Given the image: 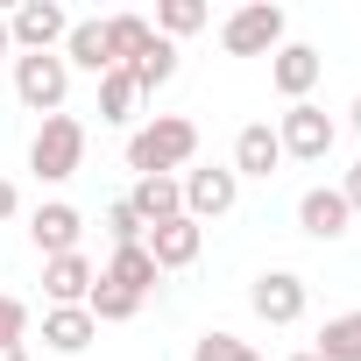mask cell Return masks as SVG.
<instances>
[{
  "label": "cell",
  "mask_w": 361,
  "mask_h": 361,
  "mask_svg": "<svg viewBox=\"0 0 361 361\" xmlns=\"http://www.w3.org/2000/svg\"><path fill=\"white\" fill-rule=\"evenodd\" d=\"M192 156H199V128L185 114H156L149 128L128 135V170L135 177H177Z\"/></svg>",
  "instance_id": "1"
},
{
  "label": "cell",
  "mask_w": 361,
  "mask_h": 361,
  "mask_svg": "<svg viewBox=\"0 0 361 361\" xmlns=\"http://www.w3.org/2000/svg\"><path fill=\"white\" fill-rule=\"evenodd\" d=\"M78 163H85V121L78 114H43V128L29 142V170L43 185H64V177H78Z\"/></svg>",
  "instance_id": "2"
},
{
  "label": "cell",
  "mask_w": 361,
  "mask_h": 361,
  "mask_svg": "<svg viewBox=\"0 0 361 361\" xmlns=\"http://www.w3.org/2000/svg\"><path fill=\"white\" fill-rule=\"evenodd\" d=\"M283 8L276 0H248V8H234L227 22H220V50L227 57H276L283 50Z\"/></svg>",
  "instance_id": "3"
},
{
  "label": "cell",
  "mask_w": 361,
  "mask_h": 361,
  "mask_svg": "<svg viewBox=\"0 0 361 361\" xmlns=\"http://www.w3.org/2000/svg\"><path fill=\"white\" fill-rule=\"evenodd\" d=\"M177 192H185V220H227L234 206H241V177L227 170V163H206V170H185L177 177Z\"/></svg>",
  "instance_id": "4"
},
{
  "label": "cell",
  "mask_w": 361,
  "mask_h": 361,
  "mask_svg": "<svg viewBox=\"0 0 361 361\" xmlns=\"http://www.w3.org/2000/svg\"><path fill=\"white\" fill-rule=\"evenodd\" d=\"M64 92H71V64L57 50L43 57H15V99L29 114H64Z\"/></svg>",
  "instance_id": "5"
},
{
  "label": "cell",
  "mask_w": 361,
  "mask_h": 361,
  "mask_svg": "<svg viewBox=\"0 0 361 361\" xmlns=\"http://www.w3.org/2000/svg\"><path fill=\"white\" fill-rule=\"evenodd\" d=\"M333 114L326 106H312V99H298V106H283V121H276V142H283V163L298 156V163H326L333 156Z\"/></svg>",
  "instance_id": "6"
},
{
  "label": "cell",
  "mask_w": 361,
  "mask_h": 361,
  "mask_svg": "<svg viewBox=\"0 0 361 361\" xmlns=\"http://www.w3.org/2000/svg\"><path fill=\"white\" fill-rule=\"evenodd\" d=\"M8 36H15V50H22V57H43V50H64L71 15L57 8V0H22V8L8 15Z\"/></svg>",
  "instance_id": "7"
},
{
  "label": "cell",
  "mask_w": 361,
  "mask_h": 361,
  "mask_svg": "<svg viewBox=\"0 0 361 361\" xmlns=\"http://www.w3.org/2000/svg\"><path fill=\"white\" fill-rule=\"evenodd\" d=\"M305 298H312V290H305L298 269H262V276L248 283V312L269 319V326H298V319H305Z\"/></svg>",
  "instance_id": "8"
},
{
  "label": "cell",
  "mask_w": 361,
  "mask_h": 361,
  "mask_svg": "<svg viewBox=\"0 0 361 361\" xmlns=\"http://www.w3.org/2000/svg\"><path fill=\"white\" fill-rule=\"evenodd\" d=\"M29 241H36V255H43V262L78 255V241H85V213H78L71 199H50V206H36V213H29Z\"/></svg>",
  "instance_id": "9"
},
{
  "label": "cell",
  "mask_w": 361,
  "mask_h": 361,
  "mask_svg": "<svg viewBox=\"0 0 361 361\" xmlns=\"http://www.w3.org/2000/svg\"><path fill=\"white\" fill-rule=\"evenodd\" d=\"M142 248H149V262H156V269H192V262H199V248H206V227L177 213V220L149 227V241H142Z\"/></svg>",
  "instance_id": "10"
},
{
  "label": "cell",
  "mask_w": 361,
  "mask_h": 361,
  "mask_svg": "<svg viewBox=\"0 0 361 361\" xmlns=\"http://www.w3.org/2000/svg\"><path fill=\"white\" fill-rule=\"evenodd\" d=\"M319 71H326V57L312 50V43H283L276 57H269V85L298 106V99H312V85H319Z\"/></svg>",
  "instance_id": "11"
},
{
  "label": "cell",
  "mask_w": 361,
  "mask_h": 361,
  "mask_svg": "<svg viewBox=\"0 0 361 361\" xmlns=\"http://www.w3.org/2000/svg\"><path fill=\"white\" fill-rule=\"evenodd\" d=\"M234 177H276L283 170V142H276V128L269 121H248L241 135H234V163H227Z\"/></svg>",
  "instance_id": "12"
},
{
  "label": "cell",
  "mask_w": 361,
  "mask_h": 361,
  "mask_svg": "<svg viewBox=\"0 0 361 361\" xmlns=\"http://www.w3.org/2000/svg\"><path fill=\"white\" fill-rule=\"evenodd\" d=\"M347 220H354V213H347L340 185H312V192L298 199V227H305L312 241H340V234H347Z\"/></svg>",
  "instance_id": "13"
},
{
  "label": "cell",
  "mask_w": 361,
  "mask_h": 361,
  "mask_svg": "<svg viewBox=\"0 0 361 361\" xmlns=\"http://www.w3.org/2000/svg\"><path fill=\"white\" fill-rule=\"evenodd\" d=\"M92 283H99V269H92V255H85V248H78V255L43 262V298H50V305H85V298H92Z\"/></svg>",
  "instance_id": "14"
},
{
  "label": "cell",
  "mask_w": 361,
  "mask_h": 361,
  "mask_svg": "<svg viewBox=\"0 0 361 361\" xmlns=\"http://www.w3.org/2000/svg\"><path fill=\"white\" fill-rule=\"evenodd\" d=\"M92 340H99V326H92L85 305H50V312H43V347H50V354H85Z\"/></svg>",
  "instance_id": "15"
},
{
  "label": "cell",
  "mask_w": 361,
  "mask_h": 361,
  "mask_svg": "<svg viewBox=\"0 0 361 361\" xmlns=\"http://www.w3.org/2000/svg\"><path fill=\"white\" fill-rule=\"evenodd\" d=\"M71 71H92V78H106L114 71V50H106V22H71V36H64V50H57Z\"/></svg>",
  "instance_id": "16"
},
{
  "label": "cell",
  "mask_w": 361,
  "mask_h": 361,
  "mask_svg": "<svg viewBox=\"0 0 361 361\" xmlns=\"http://www.w3.org/2000/svg\"><path fill=\"white\" fill-rule=\"evenodd\" d=\"M128 206H135V220H142V227H163V220L185 213V192H177V177H135Z\"/></svg>",
  "instance_id": "17"
},
{
  "label": "cell",
  "mask_w": 361,
  "mask_h": 361,
  "mask_svg": "<svg viewBox=\"0 0 361 361\" xmlns=\"http://www.w3.org/2000/svg\"><path fill=\"white\" fill-rule=\"evenodd\" d=\"M149 43H156V29H149L142 15H106V50H114V71H128Z\"/></svg>",
  "instance_id": "18"
},
{
  "label": "cell",
  "mask_w": 361,
  "mask_h": 361,
  "mask_svg": "<svg viewBox=\"0 0 361 361\" xmlns=\"http://www.w3.org/2000/svg\"><path fill=\"white\" fill-rule=\"evenodd\" d=\"M99 276H106V283H121V290H135V298H149L163 269L149 262V248H114V262H106Z\"/></svg>",
  "instance_id": "19"
},
{
  "label": "cell",
  "mask_w": 361,
  "mask_h": 361,
  "mask_svg": "<svg viewBox=\"0 0 361 361\" xmlns=\"http://www.w3.org/2000/svg\"><path fill=\"white\" fill-rule=\"evenodd\" d=\"M312 354H319V361H361V312L326 319V326H319V340H312Z\"/></svg>",
  "instance_id": "20"
},
{
  "label": "cell",
  "mask_w": 361,
  "mask_h": 361,
  "mask_svg": "<svg viewBox=\"0 0 361 361\" xmlns=\"http://www.w3.org/2000/svg\"><path fill=\"white\" fill-rule=\"evenodd\" d=\"M128 78H135V92H163V85L177 78V43H163V36H156V43L128 64Z\"/></svg>",
  "instance_id": "21"
},
{
  "label": "cell",
  "mask_w": 361,
  "mask_h": 361,
  "mask_svg": "<svg viewBox=\"0 0 361 361\" xmlns=\"http://www.w3.org/2000/svg\"><path fill=\"white\" fill-rule=\"evenodd\" d=\"M206 22H213V15H206V0H163V8H156V22H149V29H156L163 43H177V36H199Z\"/></svg>",
  "instance_id": "22"
},
{
  "label": "cell",
  "mask_w": 361,
  "mask_h": 361,
  "mask_svg": "<svg viewBox=\"0 0 361 361\" xmlns=\"http://www.w3.org/2000/svg\"><path fill=\"white\" fill-rule=\"evenodd\" d=\"M85 312H92V326H121V319H135V312H142V298L99 276V283H92V298H85Z\"/></svg>",
  "instance_id": "23"
},
{
  "label": "cell",
  "mask_w": 361,
  "mask_h": 361,
  "mask_svg": "<svg viewBox=\"0 0 361 361\" xmlns=\"http://www.w3.org/2000/svg\"><path fill=\"white\" fill-rule=\"evenodd\" d=\"M135 99H142V92H135L128 71H106V78H99V121H114V128L135 121Z\"/></svg>",
  "instance_id": "24"
},
{
  "label": "cell",
  "mask_w": 361,
  "mask_h": 361,
  "mask_svg": "<svg viewBox=\"0 0 361 361\" xmlns=\"http://www.w3.org/2000/svg\"><path fill=\"white\" fill-rule=\"evenodd\" d=\"M192 361H262V354H255L248 340H234V333H220V326H213V333H199V340H192Z\"/></svg>",
  "instance_id": "25"
},
{
  "label": "cell",
  "mask_w": 361,
  "mask_h": 361,
  "mask_svg": "<svg viewBox=\"0 0 361 361\" xmlns=\"http://www.w3.org/2000/svg\"><path fill=\"white\" fill-rule=\"evenodd\" d=\"M99 220H106V241H114V248H142V241H149V227L135 220V206H128V199H114Z\"/></svg>",
  "instance_id": "26"
},
{
  "label": "cell",
  "mask_w": 361,
  "mask_h": 361,
  "mask_svg": "<svg viewBox=\"0 0 361 361\" xmlns=\"http://www.w3.org/2000/svg\"><path fill=\"white\" fill-rule=\"evenodd\" d=\"M22 333H29V305L0 290V347H8V340H22Z\"/></svg>",
  "instance_id": "27"
},
{
  "label": "cell",
  "mask_w": 361,
  "mask_h": 361,
  "mask_svg": "<svg viewBox=\"0 0 361 361\" xmlns=\"http://www.w3.org/2000/svg\"><path fill=\"white\" fill-rule=\"evenodd\" d=\"M15 213H22V192H15V185H8V177H0V227H8V220H15Z\"/></svg>",
  "instance_id": "28"
},
{
  "label": "cell",
  "mask_w": 361,
  "mask_h": 361,
  "mask_svg": "<svg viewBox=\"0 0 361 361\" xmlns=\"http://www.w3.org/2000/svg\"><path fill=\"white\" fill-rule=\"evenodd\" d=\"M340 199H347V213H361V163L347 170V185H340Z\"/></svg>",
  "instance_id": "29"
},
{
  "label": "cell",
  "mask_w": 361,
  "mask_h": 361,
  "mask_svg": "<svg viewBox=\"0 0 361 361\" xmlns=\"http://www.w3.org/2000/svg\"><path fill=\"white\" fill-rule=\"evenodd\" d=\"M0 361H29V340H8V347H0Z\"/></svg>",
  "instance_id": "30"
},
{
  "label": "cell",
  "mask_w": 361,
  "mask_h": 361,
  "mask_svg": "<svg viewBox=\"0 0 361 361\" xmlns=\"http://www.w3.org/2000/svg\"><path fill=\"white\" fill-rule=\"evenodd\" d=\"M15 50V36H8V15H0V57H8Z\"/></svg>",
  "instance_id": "31"
},
{
  "label": "cell",
  "mask_w": 361,
  "mask_h": 361,
  "mask_svg": "<svg viewBox=\"0 0 361 361\" xmlns=\"http://www.w3.org/2000/svg\"><path fill=\"white\" fill-rule=\"evenodd\" d=\"M354 135H361V92H354Z\"/></svg>",
  "instance_id": "32"
},
{
  "label": "cell",
  "mask_w": 361,
  "mask_h": 361,
  "mask_svg": "<svg viewBox=\"0 0 361 361\" xmlns=\"http://www.w3.org/2000/svg\"><path fill=\"white\" fill-rule=\"evenodd\" d=\"M290 361H319V354H312V347H305V354H290Z\"/></svg>",
  "instance_id": "33"
}]
</instances>
